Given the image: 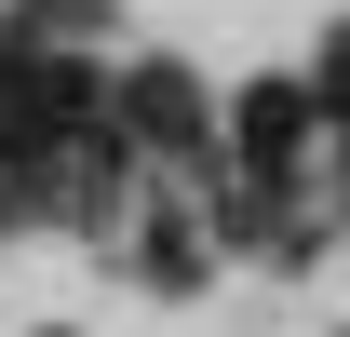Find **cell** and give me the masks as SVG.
<instances>
[{
	"instance_id": "3",
	"label": "cell",
	"mask_w": 350,
	"mask_h": 337,
	"mask_svg": "<svg viewBox=\"0 0 350 337\" xmlns=\"http://www.w3.org/2000/svg\"><path fill=\"white\" fill-rule=\"evenodd\" d=\"M310 108H323V122H350V27H337V54H323V82H310Z\"/></svg>"
},
{
	"instance_id": "1",
	"label": "cell",
	"mask_w": 350,
	"mask_h": 337,
	"mask_svg": "<svg viewBox=\"0 0 350 337\" xmlns=\"http://www.w3.org/2000/svg\"><path fill=\"white\" fill-rule=\"evenodd\" d=\"M216 122H229V162L256 175V189H297V162H310V135H323V108H310V82H243Z\"/></svg>"
},
{
	"instance_id": "2",
	"label": "cell",
	"mask_w": 350,
	"mask_h": 337,
	"mask_svg": "<svg viewBox=\"0 0 350 337\" xmlns=\"http://www.w3.org/2000/svg\"><path fill=\"white\" fill-rule=\"evenodd\" d=\"M122 135H135V149H189V162H202V149H216V95L189 82L175 54H148V68L122 82Z\"/></svg>"
}]
</instances>
